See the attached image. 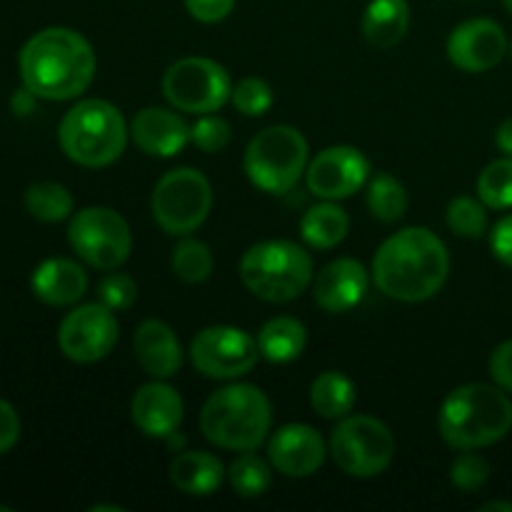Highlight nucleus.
Returning <instances> with one entry per match:
<instances>
[{"instance_id":"1","label":"nucleus","mask_w":512,"mask_h":512,"mask_svg":"<svg viewBox=\"0 0 512 512\" xmlns=\"http://www.w3.org/2000/svg\"><path fill=\"white\" fill-rule=\"evenodd\" d=\"M20 80L38 100H73L90 88L98 70L93 45L63 25L43 28L25 40L18 55Z\"/></svg>"},{"instance_id":"2","label":"nucleus","mask_w":512,"mask_h":512,"mask_svg":"<svg viewBox=\"0 0 512 512\" xmlns=\"http://www.w3.org/2000/svg\"><path fill=\"white\" fill-rule=\"evenodd\" d=\"M373 283L400 303H423L443 290L450 275V253L443 240L423 225L390 235L373 258Z\"/></svg>"},{"instance_id":"3","label":"nucleus","mask_w":512,"mask_h":512,"mask_svg":"<svg viewBox=\"0 0 512 512\" xmlns=\"http://www.w3.org/2000/svg\"><path fill=\"white\" fill-rule=\"evenodd\" d=\"M438 430L453 450L488 448L512 430V400L498 385H460L440 405Z\"/></svg>"},{"instance_id":"4","label":"nucleus","mask_w":512,"mask_h":512,"mask_svg":"<svg viewBox=\"0 0 512 512\" xmlns=\"http://www.w3.org/2000/svg\"><path fill=\"white\" fill-rule=\"evenodd\" d=\"M273 428L268 395L250 383H230L215 390L200 410V433L233 453L258 450Z\"/></svg>"},{"instance_id":"5","label":"nucleus","mask_w":512,"mask_h":512,"mask_svg":"<svg viewBox=\"0 0 512 512\" xmlns=\"http://www.w3.org/2000/svg\"><path fill=\"white\" fill-rule=\"evenodd\" d=\"M130 128L110 100H78L58 125V143L65 158L83 168H108L128 145Z\"/></svg>"},{"instance_id":"6","label":"nucleus","mask_w":512,"mask_h":512,"mask_svg":"<svg viewBox=\"0 0 512 512\" xmlns=\"http://www.w3.org/2000/svg\"><path fill=\"white\" fill-rule=\"evenodd\" d=\"M313 258L293 240H263L240 258V280L255 298L283 305L313 285Z\"/></svg>"},{"instance_id":"7","label":"nucleus","mask_w":512,"mask_h":512,"mask_svg":"<svg viewBox=\"0 0 512 512\" xmlns=\"http://www.w3.org/2000/svg\"><path fill=\"white\" fill-rule=\"evenodd\" d=\"M308 140L293 125H270L248 143L243 168L250 183L270 195H285L298 185L310 163Z\"/></svg>"},{"instance_id":"8","label":"nucleus","mask_w":512,"mask_h":512,"mask_svg":"<svg viewBox=\"0 0 512 512\" xmlns=\"http://www.w3.org/2000/svg\"><path fill=\"white\" fill-rule=\"evenodd\" d=\"M213 210V185L200 170L173 168L155 183L150 213L168 235L195 233Z\"/></svg>"},{"instance_id":"9","label":"nucleus","mask_w":512,"mask_h":512,"mask_svg":"<svg viewBox=\"0 0 512 512\" xmlns=\"http://www.w3.org/2000/svg\"><path fill=\"white\" fill-rule=\"evenodd\" d=\"M335 465L350 478H375L395 458V435L373 415H345L328 443Z\"/></svg>"},{"instance_id":"10","label":"nucleus","mask_w":512,"mask_h":512,"mask_svg":"<svg viewBox=\"0 0 512 512\" xmlns=\"http://www.w3.org/2000/svg\"><path fill=\"white\" fill-rule=\"evenodd\" d=\"M68 243L95 270H118L133 253V233L118 210L93 205L70 215Z\"/></svg>"},{"instance_id":"11","label":"nucleus","mask_w":512,"mask_h":512,"mask_svg":"<svg viewBox=\"0 0 512 512\" xmlns=\"http://www.w3.org/2000/svg\"><path fill=\"white\" fill-rule=\"evenodd\" d=\"M233 93L230 75L218 60L203 55L180 58L165 70L163 95L180 113H218Z\"/></svg>"},{"instance_id":"12","label":"nucleus","mask_w":512,"mask_h":512,"mask_svg":"<svg viewBox=\"0 0 512 512\" xmlns=\"http://www.w3.org/2000/svg\"><path fill=\"white\" fill-rule=\"evenodd\" d=\"M190 363L213 380H238L255 368L260 358L258 338L233 325H210L190 343Z\"/></svg>"},{"instance_id":"13","label":"nucleus","mask_w":512,"mask_h":512,"mask_svg":"<svg viewBox=\"0 0 512 512\" xmlns=\"http://www.w3.org/2000/svg\"><path fill=\"white\" fill-rule=\"evenodd\" d=\"M120 325L115 310L103 303H85L70 310L58 328V348L68 360L78 365L98 363L108 358L118 345Z\"/></svg>"},{"instance_id":"14","label":"nucleus","mask_w":512,"mask_h":512,"mask_svg":"<svg viewBox=\"0 0 512 512\" xmlns=\"http://www.w3.org/2000/svg\"><path fill=\"white\" fill-rule=\"evenodd\" d=\"M370 178V163L353 145H330L320 150L305 170L308 190L320 200H345Z\"/></svg>"},{"instance_id":"15","label":"nucleus","mask_w":512,"mask_h":512,"mask_svg":"<svg viewBox=\"0 0 512 512\" xmlns=\"http://www.w3.org/2000/svg\"><path fill=\"white\" fill-rule=\"evenodd\" d=\"M505 53H508V35L490 18L465 20L448 38L450 63L463 73H488L503 63Z\"/></svg>"},{"instance_id":"16","label":"nucleus","mask_w":512,"mask_h":512,"mask_svg":"<svg viewBox=\"0 0 512 512\" xmlns=\"http://www.w3.org/2000/svg\"><path fill=\"white\" fill-rule=\"evenodd\" d=\"M323 435L305 423L283 425L268 443V460L285 478H310L318 473L328 455Z\"/></svg>"},{"instance_id":"17","label":"nucleus","mask_w":512,"mask_h":512,"mask_svg":"<svg viewBox=\"0 0 512 512\" xmlns=\"http://www.w3.org/2000/svg\"><path fill=\"white\" fill-rule=\"evenodd\" d=\"M185 405L178 390L165 380H150L135 390L130 400V420L148 438H163L178 433Z\"/></svg>"},{"instance_id":"18","label":"nucleus","mask_w":512,"mask_h":512,"mask_svg":"<svg viewBox=\"0 0 512 512\" xmlns=\"http://www.w3.org/2000/svg\"><path fill=\"white\" fill-rule=\"evenodd\" d=\"M368 285L370 275L363 263H358L355 258H338L325 265L313 278L315 303L325 313H348L363 303Z\"/></svg>"},{"instance_id":"19","label":"nucleus","mask_w":512,"mask_h":512,"mask_svg":"<svg viewBox=\"0 0 512 512\" xmlns=\"http://www.w3.org/2000/svg\"><path fill=\"white\" fill-rule=\"evenodd\" d=\"M128 128L130 140L150 158H173L190 143V125L168 108H143Z\"/></svg>"},{"instance_id":"20","label":"nucleus","mask_w":512,"mask_h":512,"mask_svg":"<svg viewBox=\"0 0 512 512\" xmlns=\"http://www.w3.org/2000/svg\"><path fill=\"white\" fill-rule=\"evenodd\" d=\"M135 360L153 380H170L183 368V345L163 320H143L133 335Z\"/></svg>"},{"instance_id":"21","label":"nucleus","mask_w":512,"mask_h":512,"mask_svg":"<svg viewBox=\"0 0 512 512\" xmlns=\"http://www.w3.org/2000/svg\"><path fill=\"white\" fill-rule=\"evenodd\" d=\"M30 288L40 303L68 308L88 293V273L70 258H48L30 275Z\"/></svg>"},{"instance_id":"22","label":"nucleus","mask_w":512,"mask_h":512,"mask_svg":"<svg viewBox=\"0 0 512 512\" xmlns=\"http://www.w3.org/2000/svg\"><path fill=\"white\" fill-rule=\"evenodd\" d=\"M170 483L185 495L205 498L213 495L228 478V470L223 468L218 455L205 453V450H183L175 455L170 463Z\"/></svg>"},{"instance_id":"23","label":"nucleus","mask_w":512,"mask_h":512,"mask_svg":"<svg viewBox=\"0 0 512 512\" xmlns=\"http://www.w3.org/2000/svg\"><path fill=\"white\" fill-rule=\"evenodd\" d=\"M408 0H370L363 13V35L373 48L390 50L408 35Z\"/></svg>"},{"instance_id":"24","label":"nucleus","mask_w":512,"mask_h":512,"mask_svg":"<svg viewBox=\"0 0 512 512\" xmlns=\"http://www.w3.org/2000/svg\"><path fill=\"white\" fill-rule=\"evenodd\" d=\"M305 345H308V330L293 315H278V318H270L268 323L260 328L258 333V348L260 358H265L268 363L285 365L293 363L303 355Z\"/></svg>"},{"instance_id":"25","label":"nucleus","mask_w":512,"mask_h":512,"mask_svg":"<svg viewBox=\"0 0 512 512\" xmlns=\"http://www.w3.org/2000/svg\"><path fill=\"white\" fill-rule=\"evenodd\" d=\"M350 230V218L338 200H323L313 205L300 220V238L315 250H333L345 240Z\"/></svg>"},{"instance_id":"26","label":"nucleus","mask_w":512,"mask_h":512,"mask_svg":"<svg viewBox=\"0 0 512 512\" xmlns=\"http://www.w3.org/2000/svg\"><path fill=\"white\" fill-rule=\"evenodd\" d=\"M310 405L320 418L340 420L353 413L355 385L348 375L338 370H325L310 385Z\"/></svg>"},{"instance_id":"27","label":"nucleus","mask_w":512,"mask_h":512,"mask_svg":"<svg viewBox=\"0 0 512 512\" xmlns=\"http://www.w3.org/2000/svg\"><path fill=\"white\" fill-rule=\"evenodd\" d=\"M25 210L40 223H63L73 215L75 200L65 185L53 180H40L33 183L23 195Z\"/></svg>"},{"instance_id":"28","label":"nucleus","mask_w":512,"mask_h":512,"mask_svg":"<svg viewBox=\"0 0 512 512\" xmlns=\"http://www.w3.org/2000/svg\"><path fill=\"white\" fill-rule=\"evenodd\" d=\"M370 215L380 223H398L408 213V190L390 173H378L370 178L365 195Z\"/></svg>"},{"instance_id":"29","label":"nucleus","mask_w":512,"mask_h":512,"mask_svg":"<svg viewBox=\"0 0 512 512\" xmlns=\"http://www.w3.org/2000/svg\"><path fill=\"white\" fill-rule=\"evenodd\" d=\"M273 470L270 460L260 458L255 450H245L230 463L228 483L240 498H260L273 485Z\"/></svg>"},{"instance_id":"30","label":"nucleus","mask_w":512,"mask_h":512,"mask_svg":"<svg viewBox=\"0 0 512 512\" xmlns=\"http://www.w3.org/2000/svg\"><path fill=\"white\" fill-rule=\"evenodd\" d=\"M170 268L175 278L188 285H200L213 275V253L203 240L183 235L170 255Z\"/></svg>"},{"instance_id":"31","label":"nucleus","mask_w":512,"mask_h":512,"mask_svg":"<svg viewBox=\"0 0 512 512\" xmlns=\"http://www.w3.org/2000/svg\"><path fill=\"white\" fill-rule=\"evenodd\" d=\"M478 198L490 210H510L512 208V158L493 160L478 175Z\"/></svg>"},{"instance_id":"32","label":"nucleus","mask_w":512,"mask_h":512,"mask_svg":"<svg viewBox=\"0 0 512 512\" xmlns=\"http://www.w3.org/2000/svg\"><path fill=\"white\" fill-rule=\"evenodd\" d=\"M485 203L480 198H470V195H458V198L450 200L448 220L450 233H455L458 238L465 240H478L488 233V213H485Z\"/></svg>"},{"instance_id":"33","label":"nucleus","mask_w":512,"mask_h":512,"mask_svg":"<svg viewBox=\"0 0 512 512\" xmlns=\"http://www.w3.org/2000/svg\"><path fill=\"white\" fill-rule=\"evenodd\" d=\"M230 103L235 105L238 113H243L245 118H260L270 110L273 105V88L265 83L263 78H248L238 80V85H233V93H230Z\"/></svg>"},{"instance_id":"34","label":"nucleus","mask_w":512,"mask_h":512,"mask_svg":"<svg viewBox=\"0 0 512 512\" xmlns=\"http://www.w3.org/2000/svg\"><path fill=\"white\" fill-rule=\"evenodd\" d=\"M230 140H233V128H230L228 120L215 113L200 115L190 125V143L203 150V153H220V150L228 148Z\"/></svg>"},{"instance_id":"35","label":"nucleus","mask_w":512,"mask_h":512,"mask_svg":"<svg viewBox=\"0 0 512 512\" xmlns=\"http://www.w3.org/2000/svg\"><path fill=\"white\" fill-rule=\"evenodd\" d=\"M490 480V465L483 455L463 450L450 465V483L463 493H478Z\"/></svg>"},{"instance_id":"36","label":"nucleus","mask_w":512,"mask_h":512,"mask_svg":"<svg viewBox=\"0 0 512 512\" xmlns=\"http://www.w3.org/2000/svg\"><path fill=\"white\" fill-rule=\"evenodd\" d=\"M98 300L110 310H128L138 300V283L125 273H113L110 270L98 283Z\"/></svg>"},{"instance_id":"37","label":"nucleus","mask_w":512,"mask_h":512,"mask_svg":"<svg viewBox=\"0 0 512 512\" xmlns=\"http://www.w3.org/2000/svg\"><path fill=\"white\" fill-rule=\"evenodd\" d=\"M185 10L198 23L213 25L228 18L235 10V0H185Z\"/></svg>"},{"instance_id":"38","label":"nucleus","mask_w":512,"mask_h":512,"mask_svg":"<svg viewBox=\"0 0 512 512\" xmlns=\"http://www.w3.org/2000/svg\"><path fill=\"white\" fill-rule=\"evenodd\" d=\"M488 368L493 383L512 395V340H505L493 350Z\"/></svg>"},{"instance_id":"39","label":"nucleus","mask_w":512,"mask_h":512,"mask_svg":"<svg viewBox=\"0 0 512 512\" xmlns=\"http://www.w3.org/2000/svg\"><path fill=\"white\" fill-rule=\"evenodd\" d=\"M20 440V418L8 400L0 398V455L10 453Z\"/></svg>"},{"instance_id":"40","label":"nucleus","mask_w":512,"mask_h":512,"mask_svg":"<svg viewBox=\"0 0 512 512\" xmlns=\"http://www.w3.org/2000/svg\"><path fill=\"white\" fill-rule=\"evenodd\" d=\"M490 248L503 265L512 268V213L500 218L490 230Z\"/></svg>"},{"instance_id":"41","label":"nucleus","mask_w":512,"mask_h":512,"mask_svg":"<svg viewBox=\"0 0 512 512\" xmlns=\"http://www.w3.org/2000/svg\"><path fill=\"white\" fill-rule=\"evenodd\" d=\"M35 100H38V95H33L23 85V88L15 90L13 98H10V105H13V113L15 115H30V113H33V108H35Z\"/></svg>"},{"instance_id":"42","label":"nucleus","mask_w":512,"mask_h":512,"mask_svg":"<svg viewBox=\"0 0 512 512\" xmlns=\"http://www.w3.org/2000/svg\"><path fill=\"white\" fill-rule=\"evenodd\" d=\"M495 143H498V148L503 150L505 155H510V158H512V118L503 120V123L498 125V133H495Z\"/></svg>"},{"instance_id":"43","label":"nucleus","mask_w":512,"mask_h":512,"mask_svg":"<svg viewBox=\"0 0 512 512\" xmlns=\"http://www.w3.org/2000/svg\"><path fill=\"white\" fill-rule=\"evenodd\" d=\"M480 512H512V503H505V500H493V503H485Z\"/></svg>"},{"instance_id":"44","label":"nucleus","mask_w":512,"mask_h":512,"mask_svg":"<svg viewBox=\"0 0 512 512\" xmlns=\"http://www.w3.org/2000/svg\"><path fill=\"white\" fill-rule=\"evenodd\" d=\"M123 512V508H118V505H95V508H90V512Z\"/></svg>"},{"instance_id":"45","label":"nucleus","mask_w":512,"mask_h":512,"mask_svg":"<svg viewBox=\"0 0 512 512\" xmlns=\"http://www.w3.org/2000/svg\"><path fill=\"white\" fill-rule=\"evenodd\" d=\"M503 3H505V8H508L510 13H512V0H503Z\"/></svg>"},{"instance_id":"46","label":"nucleus","mask_w":512,"mask_h":512,"mask_svg":"<svg viewBox=\"0 0 512 512\" xmlns=\"http://www.w3.org/2000/svg\"><path fill=\"white\" fill-rule=\"evenodd\" d=\"M0 510H3V512H10V508H5V505H0Z\"/></svg>"},{"instance_id":"47","label":"nucleus","mask_w":512,"mask_h":512,"mask_svg":"<svg viewBox=\"0 0 512 512\" xmlns=\"http://www.w3.org/2000/svg\"><path fill=\"white\" fill-rule=\"evenodd\" d=\"M510 53H512V40H510Z\"/></svg>"}]
</instances>
